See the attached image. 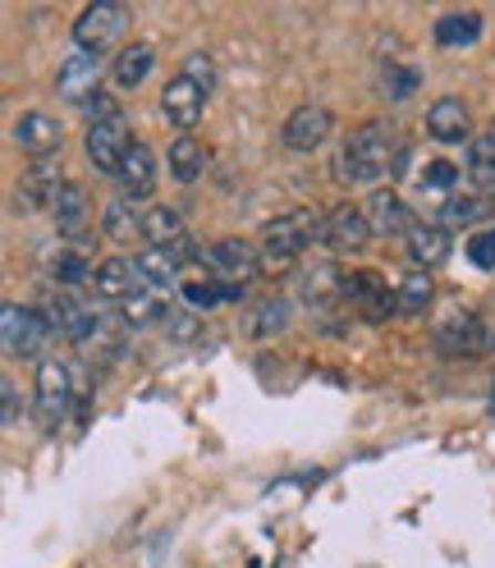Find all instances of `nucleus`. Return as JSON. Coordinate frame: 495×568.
I'll use <instances>...</instances> for the list:
<instances>
[{"label":"nucleus","instance_id":"b1692460","mask_svg":"<svg viewBox=\"0 0 495 568\" xmlns=\"http://www.w3.org/2000/svg\"><path fill=\"white\" fill-rule=\"evenodd\" d=\"M165 165H170V180L174 184H198L202 180V170H206V148L193 138V133H180V138H170V148H165Z\"/></svg>","mask_w":495,"mask_h":568},{"label":"nucleus","instance_id":"39448f33","mask_svg":"<svg viewBox=\"0 0 495 568\" xmlns=\"http://www.w3.org/2000/svg\"><path fill=\"white\" fill-rule=\"evenodd\" d=\"M55 335V326L47 322V312L23 307V303H6L0 307V339H6L10 358H32L42 353V344Z\"/></svg>","mask_w":495,"mask_h":568},{"label":"nucleus","instance_id":"79ce46f5","mask_svg":"<svg viewBox=\"0 0 495 568\" xmlns=\"http://www.w3.org/2000/svg\"><path fill=\"white\" fill-rule=\"evenodd\" d=\"M491 408H495V395H491Z\"/></svg>","mask_w":495,"mask_h":568},{"label":"nucleus","instance_id":"4468645a","mask_svg":"<svg viewBox=\"0 0 495 568\" xmlns=\"http://www.w3.org/2000/svg\"><path fill=\"white\" fill-rule=\"evenodd\" d=\"M133 262H138V275H143V284H152V290H174V284H184V266L193 262V247L189 243L143 247Z\"/></svg>","mask_w":495,"mask_h":568},{"label":"nucleus","instance_id":"20e7f679","mask_svg":"<svg viewBox=\"0 0 495 568\" xmlns=\"http://www.w3.org/2000/svg\"><path fill=\"white\" fill-rule=\"evenodd\" d=\"M129 32V10L115 6V0H97L74 19V51H88L101 60V51H111Z\"/></svg>","mask_w":495,"mask_h":568},{"label":"nucleus","instance_id":"72a5a7b5","mask_svg":"<svg viewBox=\"0 0 495 568\" xmlns=\"http://www.w3.org/2000/svg\"><path fill=\"white\" fill-rule=\"evenodd\" d=\"M335 290H344V275L335 271V262H322L316 271H303V275H299V294H303V303H326Z\"/></svg>","mask_w":495,"mask_h":568},{"label":"nucleus","instance_id":"aec40b11","mask_svg":"<svg viewBox=\"0 0 495 568\" xmlns=\"http://www.w3.org/2000/svg\"><path fill=\"white\" fill-rule=\"evenodd\" d=\"M404 243H408V262L422 266V271L449 262V247H454V239H449V230L441 221H417Z\"/></svg>","mask_w":495,"mask_h":568},{"label":"nucleus","instance_id":"cd10ccee","mask_svg":"<svg viewBox=\"0 0 495 568\" xmlns=\"http://www.w3.org/2000/svg\"><path fill=\"white\" fill-rule=\"evenodd\" d=\"M143 239L148 247H174V243H189L184 234V216L174 206H152L143 216Z\"/></svg>","mask_w":495,"mask_h":568},{"label":"nucleus","instance_id":"f704fd0d","mask_svg":"<svg viewBox=\"0 0 495 568\" xmlns=\"http://www.w3.org/2000/svg\"><path fill=\"white\" fill-rule=\"evenodd\" d=\"M395 298H400V312H427L432 298H436V284H432L427 271H413V275L400 284V290H395Z\"/></svg>","mask_w":495,"mask_h":568},{"label":"nucleus","instance_id":"bb28decb","mask_svg":"<svg viewBox=\"0 0 495 568\" xmlns=\"http://www.w3.org/2000/svg\"><path fill=\"white\" fill-rule=\"evenodd\" d=\"M432 38H436V47H445V51L473 47V42L482 38V14H477V10H449V14L436 19Z\"/></svg>","mask_w":495,"mask_h":568},{"label":"nucleus","instance_id":"423d86ee","mask_svg":"<svg viewBox=\"0 0 495 568\" xmlns=\"http://www.w3.org/2000/svg\"><path fill=\"white\" fill-rule=\"evenodd\" d=\"M101 316H105L101 298H88V294H74V290H60V294H51V312H47V322H51L64 339H74V344L83 348V344L97 335Z\"/></svg>","mask_w":495,"mask_h":568},{"label":"nucleus","instance_id":"4c0bfd02","mask_svg":"<svg viewBox=\"0 0 495 568\" xmlns=\"http://www.w3.org/2000/svg\"><path fill=\"white\" fill-rule=\"evenodd\" d=\"M468 262L477 271H495V225H482L468 234Z\"/></svg>","mask_w":495,"mask_h":568},{"label":"nucleus","instance_id":"f257e3e1","mask_svg":"<svg viewBox=\"0 0 495 568\" xmlns=\"http://www.w3.org/2000/svg\"><path fill=\"white\" fill-rule=\"evenodd\" d=\"M404 165H408V148H404L400 129L385 124V120H367L358 129H348L344 142L335 148V180L344 189L400 180Z\"/></svg>","mask_w":495,"mask_h":568},{"label":"nucleus","instance_id":"a211bd4d","mask_svg":"<svg viewBox=\"0 0 495 568\" xmlns=\"http://www.w3.org/2000/svg\"><path fill=\"white\" fill-rule=\"evenodd\" d=\"M115 184H120V193L129 202H143V197L156 193V156H152L148 142H133V148H129V156H124V165L115 174Z\"/></svg>","mask_w":495,"mask_h":568},{"label":"nucleus","instance_id":"6e6552de","mask_svg":"<svg viewBox=\"0 0 495 568\" xmlns=\"http://www.w3.org/2000/svg\"><path fill=\"white\" fill-rule=\"evenodd\" d=\"M202 262H206L211 280H221L225 290H248V284H253V275H257V253H253V243H243V239L211 243Z\"/></svg>","mask_w":495,"mask_h":568},{"label":"nucleus","instance_id":"ddd939ff","mask_svg":"<svg viewBox=\"0 0 495 568\" xmlns=\"http://www.w3.org/2000/svg\"><path fill=\"white\" fill-rule=\"evenodd\" d=\"M331 129H335V115L326 111V105H299V111H290L285 129H280V142L303 156V152L322 148V142L331 138Z\"/></svg>","mask_w":495,"mask_h":568},{"label":"nucleus","instance_id":"473e14b6","mask_svg":"<svg viewBox=\"0 0 495 568\" xmlns=\"http://www.w3.org/2000/svg\"><path fill=\"white\" fill-rule=\"evenodd\" d=\"M458 184H464V170H458L454 161H427L417 170V189L422 193H436V197H454Z\"/></svg>","mask_w":495,"mask_h":568},{"label":"nucleus","instance_id":"c85d7f7f","mask_svg":"<svg viewBox=\"0 0 495 568\" xmlns=\"http://www.w3.org/2000/svg\"><path fill=\"white\" fill-rule=\"evenodd\" d=\"M468 180L477 184V193H495V120L482 138L468 142Z\"/></svg>","mask_w":495,"mask_h":568},{"label":"nucleus","instance_id":"c756f323","mask_svg":"<svg viewBox=\"0 0 495 568\" xmlns=\"http://www.w3.org/2000/svg\"><path fill=\"white\" fill-rule=\"evenodd\" d=\"M101 230H105V239H115V243H133V239H143V216L133 211L129 197H115V202H105V211H101Z\"/></svg>","mask_w":495,"mask_h":568},{"label":"nucleus","instance_id":"2f4dec72","mask_svg":"<svg viewBox=\"0 0 495 568\" xmlns=\"http://www.w3.org/2000/svg\"><path fill=\"white\" fill-rule=\"evenodd\" d=\"M482 216H495L486 193H454V197H445V206H441V225H445V230L473 225V221H482Z\"/></svg>","mask_w":495,"mask_h":568},{"label":"nucleus","instance_id":"c9c22d12","mask_svg":"<svg viewBox=\"0 0 495 568\" xmlns=\"http://www.w3.org/2000/svg\"><path fill=\"white\" fill-rule=\"evenodd\" d=\"M51 275L60 280V290H74V284H83V280L97 275V266H88V257L74 253V247H64V253L51 257Z\"/></svg>","mask_w":495,"mask_h":568},{"label":"nucleus","instance_id":"4be33fe9","mask_svg":"<svg viewBox=\"0 0 495 568\" xmlns=\"http://www.w3.org/2000/svg\"><path fill=\"white\" fill-rule=\"evenodd\" d=\"M344 294L358 303L372 322H381V316H391V312H400V298L385 290L381 284V275H372V271H353V275H344Z\"/></svg>","mask_w":495,"mask_h":568},{"label":"nucleus","instance_id":"dca6fc26","mask_svg":"<svg viewBox=\"0 0 495 568\" xmlns=\"http://www.w3.org/2000/svg\"><path fill=\"white\" fill-rule=\"evenodd\" d=\"M367 221H372V234H381V239H408V230L417 225V216H413L408 202L395 189H376L372 193Z\"/></svg>","mask_w":495,"mask_h":568},{"label":"nucleus","instance_id":"f03ea898","mask_svg":"<svg viewBox=\"0 0 495 568\" xmlns=\"http://www.w3.org/2000/svg\"><path fill=\"white\" fill-rule=\"evenodd\" d=\"M211 88H216V64H211V55H189L180 64V74H174L161 92V115L170 129H180V133H193L202 111H206V101H211Z\"/></svg>","mask_w":495,"mask_h":568},{"label":"nucleus","instance_id":"a19ab883","mask_svg":"<svg viewBox=\"0 0 495 568\" xmlns=\"http://www.w3.org/2000/svg\"><path fill=\"white\" fill-rule=\"evenodd\" d=\"M19 422V389H14V381H6V426H14Z\"/></svg>","mask_w":495,"mask_h":568},{"label":"nucleus","instance_id":"5701e85b","mask_svg":"<svg viewBox=\"0 0 495 568\" xmlns=\"http://www.w3.org/2000/svg\"><path fill=\"white\" fill-rule=\"evenodd\" d=\"M427 133L436 142H468L473 133V115H468V105L458 101V97H441L427 105Z\"/></svg>","mask_w":495,"mask_h":568},{"label":"nucleus","instance_id":"7c9ffc66","mask_svg":"<svg viewBox=\"0 0 495 568\" xmlns=\"http://www.w3.org/2000/svg\"><path fill=\"white\" fill-rule=\"evenodd\" d=\"M60 170L51 165V161H38V165H32L28 174H23V180H19V197H23V206H51L55 202V193H60Z\"/></svg>","mask_w":495,"mask_h":568},{"label":"nucleus","instance_id":"2eb2a0df","mask_svg":"<svg viewBox=\"0 0 495 568\" xmlns=\"http://www.w3.org/2000/svg\"><path fill=\"white\" fill-rule=\"evenodd\" d=\"M14 142H19L23 156L51 161L60 152V142H64V124L51 111H23V120L14 124Z\"/></svg>","mask_w":495,"mask_h":568},{"label":"nucleus","instance_id":"58836bf2","mask_svg":"<svg viewBox=\"0 0 495 568\" xmlns=\"http://www.w3.org/2000/svg\"><path fill=\"white\" fill-rule=\"evenodd\" d=\"M198 312L193 307H170V316H165V335L170 339H180V344H193L198 339Z\"/></svg>","mask_w":495,"mask_h":568},{"label":"nucleus","instance_id":"412c9836","mask_svg":"<svg viewBox=\"0 0 495 568\" xmlns=\"http://www.w3.org/2000/svg\"><path fill=\"white\" fill-rule=\"evenodd\" d=\"M92 290L97 298H111V303H124L129 294L143 290V275H138V262L133 257H105L92 275Z\"/></svg>","mask_w":495,"mask_h":568},{"label":"nucleus","instance_id":"f3484780","mask_svg":"<svg viewBox=\"0 0 495 568\" xmlns=\"http://www.w3.org/2000/svg\"><path fill=\"white\" fill-rule=\"evenodd\" d=\"M51 216H55V234L60 239H69V243H79V239H88V221H92V211H88V193H83V184H60V193H55V202H51Z\"/></svg>","mask_w":495,"mask_h":568},{"label":"nucleus","instance_id":"f8f14e48","mask_svg":"<svg viewBox=\"0 0 495 568\" xmlns=\"http://www.w3.org/2000/svg\"><path fill=\"white\" fill-rule=\"evenodd\" d=\"M372 243V221H367V206L358 202H340L331 216H326V247L340 257H353L363 253V247Z\"/></svg>","mask_w":495,"mask_h":568},{"label":"nucleus","instance_id":"1a4fd4ad","mask_svg":"<svg viewBox=\"0 0 495 568\" xmlns=\"http://www.w3.org/2000/svg\"><path fill=\"white\" fill-rule=\"evenodd\" d=\"M69 404H74V372H69V363H60V358H47L38 367V417H42L47 432H55L64 422Z\"/></svg>","mask_w":495,"mask_h":568},{"label":"nucleus","instance_id":"9d476101","mask_svg":"<svg viewBox=\"0 0 495 568\" xmlns=\"http://www.w3.org/2000/svg\"><path fill=\"white\" fill-rule=\"evenodd\" d=\"M436 348L441 353H449V358H473V353H482L486 344H491V326L482 322L477 312H468V307H454L445 322L436 326Z\"/></svg>","mask_w":495,"mask_h":568},{"label":"nucleus","instance_id":"0eeeda50","mask_svg":"<svg viewBox=\"0 0 495 568\" xmlns=\"http://www.w3.org/2000/svg\"><path fill=\"white\" fill-rule=\"evenodd\" d=\"M133 142H138V138H133L129 120L115 115V120H97V124H88L83 148H88L92 170H101V174H120V165H124V156H129Z\"/></svg>","mask_w":495,"mask_h":568},{"label":"nucleus","instance_id":"e433bc0d","mask_svg":"<svg viewBox=\"0 0 495 568\" xmlns=\"http://www.w3.org/2000/svg\"><path fill=\"white\" fill-rule=\"evenodd\" d=\"M180 298H184V307H193V312H202V307L211 312L216 303H230L221 280H184V284H180Z\"/></svg>","mask_w":495,"mask_h":568},{"label":"nucleus","instance_id":"393cba45","mask_svg":"<svg viewBox=\"0 0 495 568\" xmlns=\"http://www.w3.org/2000/svg\"><path fill=\"white\" fill-rule=\"evenodd\" d=\"M120 316H124V326L129 331H148V326H165V316H170V303L152 290V284H143L138 294H129L124 303H115Z\"/></svg>","mask_w":495,"mask_h":568},{"label":"nucleus","instance_id":"9b49d317","mask_svg":"<svg viewBox=\"0 0 495 568\" xmlns=\"http://www.w3.org/2000/svg\"><path fill=\"white\" fill-rule=\"evenodd\" d=\"M55 92H60V101L83 105V111H88V105L101 97V60L88 55V51L64 55L60 60V74H55Z\"/></svg>","mask_w":495,"mask_h":568},{"label":"nucleus","instance_id":"6ab92c4d","mask_svg":"<svg viewBox=\"0 0 495 568\" xmlns=\"http://www.w3.org/2000/svg\"><path fill=\"white\" fill-rule=\"evenodd\" d=\"M290 298L285 294H266V298H253L248 303V312H243V322H239V331L248 335V339H271V335H280L290 326Z\"/></svg>","mask_w":495,"mask_h":568},{"label":"nucleus","instance_id":"ea45409f","mask_svg":"<svg viewBox=\"0 0 495 568\" xmlns=\"http://www.w3.org/2000/svg\"><path fill=\"white\" fill-rule=\"evenodd\" d=\"M381 88H385V97H391V101L408 97L417 88V69L413 64H391V69H385V79H381Z\"/></svg>","mask_w":495,"mask_h":568},{"label":"nucleus","instance_id":"a878e982","mask_svg":"<svg viewBox=\"0 0 495 568\" xmlns=\"http://www.w3.org/2000/svg\"><path fill=\"white\" fill-rule=\"evenodd\" d=\"M152 69H156V47L152 42H133V47H124L120 55H115V69H111V79H115V88H143L148 79H152Z\"/></svg>","mask_w":495,"mask_h":568},{"label":"nucleus","instance_id":"7ed1b4c3","mask_svg":"<svg viewBox=\"0 0 495 568\" xmlns=\"http://www.w3.org/2000/svg\"><path fill=\"white\" fill-rule=\"evenodd\" d=\"M316 239H326V221L316 211L299 206V211H285V216H271L262 225V253L275 257V262H294L303 257Z\"/></svg>","mask_w":495,"mask_h":568}]
</instances>
